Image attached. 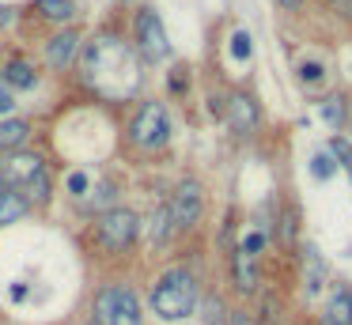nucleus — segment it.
Returning a JSON list of instances; mask_svg holds the SVG:
<instances>
[{"label": "nucleus", "instance_id": "obj_18", "mask_svg": "<svg viewBox=\"0 0 352 325\" xmlns=\"http://www.w3.org/2000/svg\"><path fill=\"white\" fill-rule=\"evenodd\" d=\"M329 155H333L337 163H341L344 170H349V178H352V144H349V140H341V136H333V140H329Z\"/></svg>", "mask_w": 352, "mask_h": 325}, {"label": "nucleus", "instance_id": "obj_24", "mask_svg": "<svg viewBox=\"0 0 352 325\" xmlns=\"http://www.w3.org/2000/svg\"><path fill=\"white\" fill-rule=\"evenodd\" d=\"M292 238H296V216L284 212V216H280V242H284V246H292Z\"/></svg>", "mask_w": 352, "mask_h": 325}, {"label": "nucleus", "instance_id": "obj_7", "mask_svg": "<svg viewBox=\"0 0 352 325\" xmlns=\"http://www.w3.org/2000/svg\"><path fill=\"white\" fill-rule=\"evenodd\" d=\"M201 212H205V189H201V181H193V178L178 181L175 197H170V216H175V223L193 227L201 219Z\"/></svg>", "mask_w": 352, "mask_h": 325}, {"label": "nucleus", "instance_id": "obj_4", "mask_svg": "<svg viewBox=\"0 0 352 325\" xmlns=\"http://www.w3.org/2000/svg\"><path fill=\"white\" fill-rule=\"evenodd\" d=\"M137 231H140L137 212L110 208V212H102V219H99V246L110 249V254H125V249L137 242Z\"/></svg>", "mask_w": 352, "mask_h": 325}, {"label": "nucleus", "instance_id": "obj_13", "mask_svg": "<svg viewBox=\"0 0 352 325\" xmlns=\"http://www.w3.org/2000/svg\"><path fill=\"white\" fill-rule=\"evenodd\" d=\"M27 136H31V125L19 117L12 121H0V151H19L27 144Z\"/></svg>", "mask_w": 352, "mask_h": 325}, {"label": "nucleus", "instance_id": "obj_22", "mask_svg": "<svg viewBox=\"0 0 352 325\" xmlns=\"http://www.w3.org/2000/svg\"><path fill=\"white\" fill-rule=\"evenodd\" d=\"M322 76H326V68H322L318 60H307V65L299 68V80H303V83H318Z\"/></svg>", "mask_w": 352, "mask_h": 325}, {"label": "nucleus", "instance_id": "obj_15", "mask_svg": "<svg viewBox=\"0 0 352 325\" xmlns=\"http://www.w3.org/2000/svg\"><path fill=\"white\" fill-rule=\"evenodd\" d=\"M329 325H352V291H337L326 310Z\"/></svg>", "mask_w": 352, "mask_h": 325}, {"label": "nucleus", "instance_id": "obj_10", "mask_svg": "<svg viewBox=\"0 0 352 325\" xmlns=\"http://www.w3.org/2000/svg\"><path fill=\"white\" fill-rule=\"evenodd\" d=\"M80 49V34L76 30H61V34H54L50 38V45H46V60L54 68H65L72 60V53Z\"/></svg>", "mask_w": 352, "mask_h": 325}, {"label": "nucleus", "instance_id": "obj_16", "mask_svg": "<svg viewBox=\"0 0 352 325\" xmlns=\"http://www.w3.org/2000/svg\"><path fill=\"white\" fill-rule=\"evenodd\" d=\"M4 80L12 83V87H34V68L27 65V60H8V68H4Z\"/></svg>", "mask_w": 352, "mask_h": 325}, {"label": "nucleus", "instance_id": "obj_17", "mask_svg": "<svg viewBox=\"0 0 352 325\" xmlns=\"http://www.w3.org/2000/svg\"><path fill=\"white\" fill-rule=\"evenodd\" d=\"M333 170H337V159L329 155V151H318V155L311 159V174H314V178L329 181V178H333Z\"/></svg>", "mask_w": 352, "mask_h": 325}, {"label": "nucleus", "instance_id": "obj_6", "mask_svg": "<svg viewBox=\"0 0 352 325\" xmlns=\"http://www.w3.org/2000/svg\"><path fill=\"white\" fill-rule=\"evenodd\" d=\"M137 53L148 60V65H160V60H167V53H170L167 30H163L160 15H155L152 8H140V15H137Z\"/></svg>", "mask_w": 352, "mask_h": 325}, {"label": "nucleus", "instance_id": "obj_25", "mask_svg": "<svg viewBox=\"0 0 352 325\" xmlns=\"http://www.w3.org/2000/svg\"><path fill=\"white\" fill-rule=\"evenodd\" d=\"M69 186H72V193H84V189H87V178H84V174H72V178H69Z\"/></svg>", "mask_w": 352, "mask_h": 325}, {"label": "nucleus", "instance_id": "obj_27", "mask_svg": "<svg viewBox=\"0 0 352 325\" xmlns=\"http://www.w3.org/2000/svg\"><path fill=\"white\" fill-rule=\"evenodd\" d=\"M12 110V102H8V95H0V113H8Z\"/></svg>", "mask_w": 352, "mask_h": 325}, {"label": "nucleus", "instance_id": "obj_23", "mask_svg": "<svg viewBox=\"0 0 352 325\" xmlns=\"http://www.w3.org/2000/svg\"><path fill=\"white\" fill-rule=\"evenodd\" d=\"M239 249H243V254H250V257H258L261 249H265V234H246Z\"/></svg>", "mask_w": 352, "mask_h": 325}, {"label": "nucleus", "instance_id": "obj_8", "mask_svg": "<svg viewBox=\"0 0 352 325\" xmlns=\"http://www.w3.org/2000/svg\"><path fill=\"white\" fill-rule=\"evenodd\" d=\"M0 174H4V181H8L12 189H27L31 181H38L42 174H46V163H42V155H34V151H12V159L0 166Z\"/></svg>", "mask_w": 352, "mask_h": 325}, {"label": "nucleus", "instance_id": "obj_2", "mask_svg": "<svg viewBox=\"0 0 352 325\" xmlns=\"http://www.w3.org/2000/svg\"><path fill=\"white\" fill-rule=\"evenodd\" d=\"M197 306V280L190 269H170L160 276V284L152 287V310L163 322H182Z\"/></svg>", "mask_w": 352, "mask_h": 325}, {"label": "nucleus", "instance_id": "obj_11", "mask_svg": "<svg viewBox=\"0 0 352 325\" xmlns=\"http://www.w3.org/2000/svg\"><path fill=\"white\" fill-rule=\"evenodd\" d=\"M231 272H235L239 291H254V284H258V257H250V254L239 249V254L231 257Z\"/></svg>", "mask_w": 352, "mask_h": 325}, {"label": "nucleus", "instance_id": "obj_21", "mask_svg": "<svg viewBox=\"0 0 352 325\" xmlns=\"http://www.w3.org/2000/svg\"><path fill=\"white\" fill-rule=\"evenodd\" d=\"M231 53H235V60L250 57V38H246V30H235V34H231Z\"/></svg>", "mask_w": 352, "mask_h": 325}, {"label": "nucleus", "instance_id": "obj_14", "mask_svg": "<svg viewBox=\"0 0 352 325\" xmlns=\"http://www.w3.org/2000/svg\"><path fill=\"white\" fill-rule=\"evenodd\" d=\"M34 12L42 19H54V23H69L76 15V0H34Z\"/></svg>", "mask_w": 352, "mask_h": 325}, {"label": "nucleus", "instance_id": "obj_9", "mask_svg": "<svg viewBox=\"0 0 352 325\" xmlns=\"http://www.w3.org/2000/svg\"><path fill=\"white\" fill-rule=\"evenodd\" d=\"M258 121H261V113H258V102H254L250 95H243V91H235V95L228 98V125L235 128V133H254L258 128Z\"/></svg>", "mask_w": 352, "mask_h": 325}, {"label": "nucleus", "instance_id": "obj_30", "mask_svg": "<svg viewBox=\"0 0 352 325\" xmlns=\"http://www.w3.org/2000/svg\"><path fill=\"white\" fill-rule=\"evenodd\" d=\"M87 325H99V322H95V317H91V322H87Z\"/></svg>", "mask_w": 352, "mask_h": 325}, {"label": "nucleus", "instance_id": "obj_3", "mask_svg": "<svg viewBox=\"0 0 352 325\" xmlns=\"http://www.w3.org/2000/svg\"><path fill=\"white\" fill-rule=\"evenodd\" d=\"M95 322L99 325H144L140 322V302L125 287H102L95 295Z\"/></svg>", "mask_w": 352, "mask_h": 325}, {"label": "nucleus", "instance_id": "obj_1", "mask_svg": "<svg viewBox=\"0 0 352 325\" xmlns=\"http://www.w3.org/2000/svg\"><path fill=\"white\" fill-rule=\"evenodd\" d=\"M84 80L110 98L133 95L137 83H140L137 53H133L122 38L99 34L95 42H87V49H84Z\"/></svg>", "mask_w": 352, "mask_h": 325}, {"label": "nucleus", "instance_id": "obj_12", "mask_svg": "<svg viewBox=\"0 0 352 325\" xmlns=\"http://www.w3.org/2000/svg\"><path fill=\"white\" fill-rule=\"evenodd\" d=\"M31 208V201H27L19 189H0V223H19V216Z\"/></svg>", "mask_w": 352, "mask_h": 325}, {"label": "nucleus", "instance_id": "obj_19", "mask_svg": "<svg viewBox=\"0 0 352 325\" xmlns=\"http://www.w3.org/2000/svg\"><path fill=\"white\" fill-rule=\"evenodd\" d=\"M341 113H344V106H341V95H329L326 102H322V117H326L329 125H341Z\"/></svg>", "mask_w": 352, "mask_h": 325}, {"label": "nucleus", "instance_id": "obj_26", "mask_svg": "<svg viewBox=\"0 0 352 325\" xmlns=\"http://www.w3.org/2000/svg\"><path fill=\"white\" fill-rule=\"evenodd\" d=\"M8 23H12V8L0 4V27H8Z\"/></svg>", "mask_w": 352, "mask_h": 325}, {"label": "nucleus", "instance_id": "obj_20", "mask_svg": "<svg viewBox=\"0 0 352 325\" xmlns=\"http://www.w3.org/2000/svg\"><path fill=\"white\" fill-rule=\"evenodd\" d=\"M23 197H27V201H31V204H42V201H46V197H50V178H46V174H42L38 181H31Z\"/></svg>", "mask_w": 352, "mask_h": 325}, {"label": "nucleus", "instance_id": "obj_5", "mask_svg": "<svg viewBox=\"0 0 352 325\" xmlns=\"http://www.w3.org/2000/svg\"><path fill=\"white\" fill-rule=\"evenodd\" d=\"M129 133H133V144H140V148H163V144L170 140V117H167V110H163V102L140 106Z\"/></svg>", "mask_w": 352, "mask_h": 325}, {"label": "nucleus", "instance_id": "obj_29", "mask_svg": "<svg viewBox=\"0 0 352 325\" xmlns=\"http://www.w3.org/2000/svg\"><path fill=\"white\" fill-rule=\"evenodd\" d=\"M0 181H4V174H0ZM0 189H8V186H0Z\"/></svg>", "mask_w": 352, "mask_h": 325}, {"label": "nucleus", "instance_id": "obj_28", "mask_svg": "<svg viewBox=\"0 0 352 325\" xmlns=\"http://www.w3.org/2000/svg\"><path fill=\"white\" fill-rule=\"evenodd\" d=\"M280 4H284V8H292V4H296V0H280Z\"/></svg>", "mask_w": 352, "mask_h": 325}]
</instances>
